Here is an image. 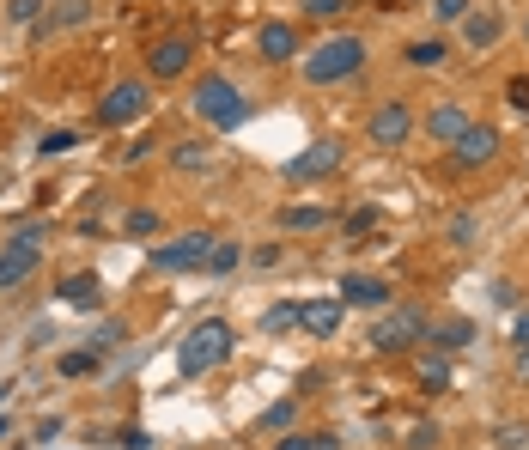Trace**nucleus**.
Here are the masks:
<instances>
[{
    "label": "nucleus",
    "mask_w": 529,
    "mask_h": 450,
    "mask_svg": "<svg viewBox=\"0 0 529 450\" xmlns=\"http://www.w3.org/2000/svg\"><path fill=\"white\" fill-rule=\"evenodd\" d=\"M232 347H238V329L232 323H225V317H201L183 335V347H177V371H183V378H207L213 365L232 359Z\"/></svg>",
    "instance_id": "f257e3e1"
},
{
    "label": "nucleus",
    "mask_w": 529,
    "mask_h": 450,
    "mask_svg": "<svg viewBox=\"0 0 529 450\" xmlns=\"http://www.w3.org/2000/svg\"><path fill=\"white\" fill-rule=\"evenodd\" d=\"M365 67V37L341 31V37H323L317 49H305V80L311 86H341Z\"/></svg>",
    "instance_id": "f03ea898"
},
{
    "label": "nucleus",
    "mask_w": 529,
    "mask_h": 450,
    "mask_svg": "<svg viewBox=\"0 0 529 450\" xmlns=\"http://www.w3.org/2000/svg\"><path fill=\"white\" fill-rule=\"evenodd\" d=\"M195 116H201L207 128H219V134H232V128H244L250 98L225 80V73H201V80H195Z\"/></svg>",
    "instance_id": "7ed1b4c3"
},
{
    "label": "nucleus",
    "mask_w": 529,
    "mask_h": 450,
    "mask_svg": "<svg viewBox=\"0 0 529 450\" xmlns=\"http://www.w3.org/2000/svg\"><path fill=\"white\" fill-rule=\"evenodd\" d=\"M426 311H414V305H384V317H377V329H371V353H384V359H396V353H414L420 341H426Z\"/></svg>",
    "instance_id": "20e7f679"
},
{
    "label": "nucleus",
    "mask_w": 529,
    "mask_h": 450,
    "mask_svg": "<svg viewBox=\"0 0 529 450\" xmlns=\"http://www.w3.org/2000/svg\"><path fill=\"white\" fill-rule=\"evenodd\" d=\"M207 250H213V232H183V238H171V244H153V250H146V268H153V274H195V268L207 262Z\"/></svg>",
    "instance_id": "39448f33"
},
{
    "label": "nucleus",
    "mask_w": 529,
    "mask_h": 450,
    "mask_svg": "<svg viewBox=\"0 0 529 450\" xmlns=\"http://www.w3.org/2000/svg\"><path fill=\"white\" fill-rule=\"evenodd\" d=\"M341 159H347V146H341V140H311L305 153H292L280 171H286V183H323V177L341 171Z\"/></svg>",
    "instance_id": "423d86ee"
},
{
    "label": "nucleus",
    "mask_w": 529,
    "mask_h": 450,
    "mask_svg": "<svg viewBox=\"0 0 529 450\" xmlns=\"http://www.w3.org/2000/svg\"><path fill=\"white\" fill-rule=\"evenodd\" d=\"M146 110H153V98H146V80H116L98 104V128H128L140 122Z\"/></svg>",
    "instance_id": "0eeeda50"
},
{
    "label": "nucleus",
    "mask_w": 529,
    "mask_h": 450,
    "mask_svg": "<svg viewBox=\"0 0 529 450\" xmlns=\"http://www.w3.org/2000/svg\"><path fill=\"white\" fill-rule=\"evenodd\" d=\"M408 134H414V110H408L402 98L377 104V110L365 116V140H371V146H408Z\"/></svg>",
    "instance_id": "6e6552de"
},
{
    "label": "nucleus",
    "mask_w": 529,
    "mask_h": 450,
    "mask_svg": "<svg viewBox=\"0 0 529 450\" xmlns=\"http://www.w3.org/2000/svg\"><path fill=\"white\" fill-rule=\"evenodd\" d=\"M450 159H457L463 171H481V165H493V159H499V128H487V122H469L457 140H450Z\"/></svg>",
    "instance_id": "1a4fd4ad"
},
{
    "label": "nucleus",
    "mask_w": 529,
    "mask_h": 450,
    "mask_svg": "<svg viewBox=\"0 0 529 450\" xmlns=\"http://www.w3.org/2000/svg\"><path fill=\"white\" fill-rule=\"evenodd\" d=\"M189 61H195V43L189 37H159L153 49H146V73H153V80H183Z\"/></svg>",
    "instance_id": "9d476101"
},
{
    "label": "nucleus",
    "mask_w": 529,
    "mask_h": 450,
    "mask_svg": "<svg viewBox=\"0 0 529 450\" xmlns=\"http://www.w3.org/2000/svg\"><path fill=\"white\" fill-rule=\"evenodd\" d=\"M37 268H43V250H31V244H0V298L19 292Z\"/></svg>",
    "instance_id": "9b49d317"
},
{
    "label": "nucleus",
    "mask_w": 529,
    "mask_h": 450,
    "mask_svg": "<svg viewBox=\"0 0 529 450\" xmlns=\"http://www.w3.org/2000/svg\"><path fill=\"white\" fill-rule=\"evenodd\" d=\"M335 298H341V305H359V311H384L390 305V280H377V274H341Z\"/></svg>",
    "instance_id": "f8f14e48"
},
{
    "label": "nucleus",
    "mask_w": 529,
    "mask_h": 450,
    "mask_svg": "<svg viewBox=\"0 0 529 450\" xmlns=\"http://www.w3.org/2000/svg\"><path fill=\"white\" fill-rule=\"evenodd\" d=\"M298 49H305V43H298V25H292V19H268V25L256 31V55H262V61H274V67H280V61H292Z\"/></svg>",
    "instance_id": "ddd939ff"
},
{
    "label": "nucleus",
    "mask_w": 529,
    "mask_h": 450,
    "mask_svg": "<svg viewBox=\"0 0 529 450\" xmlns=\"http://www.w3.org/2000/svg\"><path fill=\"white\" fill-rule=\"evenodd\" d=\"M55 298H61L67 311H98V305H104V280H98L92 268H80V274H67V280L55 286Z\"/></svg>",
    "instance_id": "4468645a"
},
{
    "label": "nucleus",
    "mask_w": 529,
    "mask_h": 450,
    "mask_svg": "<svg viewBox=\"0 0 529 450\" xmlns=\"http://www.w3.org/2000/svg\"><path fill=\"white\" fill-rule=\"evenodd\" d=\"M341 317H347L341 298H311V305H298V329L317 335V341H329V335L341 329Z\"/></svg>",
    "instance_id": "2eb2a0df"
},
{
    "label": "nucleus",
    "mask_w": 529,
    "mask_h": 450,
    "mask_svg": "<svg viewBox=\"0 0 529 450\" xmlns=\"http://www.w3.org/2000/svg\"><path fill=\"white\" fill-rule=\"evenodd\" d=\"M457 25H463V43H469V49H493V43L505 37V19H499V13H475V7H469Z\"/></svg>",
    "instance_id": "dca6fc26"
},
{
    "label": "nucleus",
    "mask_w": 529,
    "mask_h": 450,
    "mask_svg": "<svg viewBox=\"0 0 529 450\" xmlns=\"http://www.w3.org/2000/svg\"><path fill=\"white\" fill-rule=\"evenodd\" d=\"M469 128V110L463 104H432V116H426V134L438 140V146H450V140H457Z\"/></svg>",
    "instance_id": "f3484780"
},
{
    "label": "nucleus",
    "mask_w": 529,
    "mask_h": 450,
    "mask_svg": "<svg viewBox=\"0 0 529 450\" xmlns=\"http://www.w3.org/2000/svg\"><path fill=\"white\" fill-rule=\"evenodd\" d=\"M86 19H92V0H61V7H43L37 31L49 37V31H67V25H86Z\"/></svg>",
    "instance_id": "a211bd4d"
},
{
    "label": "nucleus",
    "mask_w": 529,
    "mask_h": 450,
    "mask_svg": "<svg viewBox=\"0 0 529 450\" xmlns=\"http://www.w3.org/2000/svg\"><path fill=\"white\" fill-rule=\"evenodd\" d=\"M426 341H432L438 353H457V347H469V341H475V323H469V317H444L438 329H426Z\"/></svg>",
    "instance_id": "6ab92c4d"
},
{
    "label": "nucleus",
    "mask_w": 529,
    "mask_h": 450,
    "mask_svg": "<svg viewBox=\"0 0 529 450\" xmlns=\"http://www.w3.org/2000/svg\"><path fill=\"white\" fill-rule=\"evenodd\" d=\"M280 225H286V232H323V225H335V213L329 207H286Z\"/></svg>",
    "instance_id": "aec40b11"
},
{
    "label": "nucleus",
    "mask_w": 529,
    "mask_h": 450,
    "mask_svg": "<svg viewBox=\"0 0 529 450\" xmlns=\"http://www.w3.org/2000/svg\"><path fill=\"white\" fill-rule=\"evenodd\" d=\"M450 61V43L444 37H420V43H408V67H444Z\"/></svg>",
    "instance_id": "412c9836"
},
{
    "label": "nucleus",
    "mask_w": 529,
    "mask_h": 450,
    "mask_svg": "<svg viewBox=\"0 0 529 450\" xmlns=\"http://www.w3.org/2000/svg\"><path fill=\"white\" fill-rule=\"evenodd\" d=\"M420 384H426L432 396H438V390H450V359H444L438 347H432V353L420 359Z\"/></svg>",
    "instance_id": "4be33fe9"
},
{
    "label": "nucleus",
    "mask_w": 529,
    "mask_h": 450,
    "mask_svg": "<svg viewBox=\"0 0 529 450\" xmlns=\"http://www.w3.org/2000/svg\"><path fill=\"white\" fill-rule=\"evenodd\" d=\"M55 371H61V378H92V371H98V353H92V347H73V353L55 359Z\"/></svg>",
    "instance_id": "5701e85b"
},
{
    "label": "nucleus",
    "mask_w": 529,
    "mask_h": 450,
    "mask_svg": "<svg viewBox=\"0 0 529 450\" xmlns=\"http://www.w3.org/2000/svg\"><path fill=\"white\" fill-rule=\"evenodd\" d=\"M444 238L457 244V250H469V244L481 238V219H475V213H450V225H444Z\"/></svg>",
    "instance_id": "b1692460"
},
{
    "label": "nucleus",
    "mask_w": 529,
    "mask_h": 450,
    "mask_svg": "<svg viewBox=\"0 0 529 450\" xmlns=\"http://www.w3.org/2000/svg\"><path fill=\"white\" fill-rule=\"evenodd\" d=\"M73 146H80V134H73V128H49V134L37 140V153H43V159H67Z\"/></svg>",
    "instance_id": "393cba45"
},
{
    "label": "nucleus",
    "mask_w": 529,
    "mask_h": 450,
    "mask_svg": "<svg viewBox=\"0 0 529 450\" xmlns=\"http://www.w3.org/2000/svg\"><path fill=\"white\" fill-rule=\"evenodd\" d=\"M128 341V323L122 317H104L98 329H92V353H110V347H122Z\"/></svg>",
    "instance_id": "a878e982"
},
{
    "label": "nucleus",
    "mask_w": 529,
    "mask_h": 450,
    "mask_svg": "<svg viewBox=\"0 0 529 450\" xmlns=\"http://www.w3.org/2000/svg\"><path fill=\"white\" fill-rule=\"evenodd\" d=\"M122 232H128V238H153V232H159V213H153V207H128V213H122Z\"/></svg>",
    "instance_id": "bb28decb"
},
{
    "label": "nucleus",
    "mask_w": 529,
    "mask_h": 450,
    "mask_svg": "<svg viewBox=\"0 0 529 450\" xmlns=\"http://www.w3.org/2000/svg\"><path fill=\"white\" fill-rule=\"evenodd\" d=\"M238 262H244V250H238V244H219V238H213V250H207V262H201V268H207V274H232Z\"/></svg>",
    "instance_id": "cd10ccee"
},
{
    "label": "nucleus",
    "mask_w": 529,
    "mask_h": 450,
    "mask_svg": "<svg viewBox=\"0 0 529 450\" xmlns=\"http://www.w3.org/2000/svg\"><path fill=\"white\" fill-rule=\"evenodd\" d=\"M262 329H268V335H280V329H298V305H292V298L268 305V311H262Z\"/></svg>",
    "instance_id": "c85d7f7f"
},
{
    "label": "nucleus",
    "mask_w": 529,
    "mask_h": 450,
    "mask_svg": "<svg viewBox=\"0 0 529 450\" xmlns=\"http://www.w3.org/2000/svg\"><path fill=\"white\" fill-rule=\"evenodd\" d=\"M49 238H55V225H49V219H25V225H19V232H13L7 244H31V250H43Z\"/></svg>",
    "instance_id": "c756f323"
},
{
    "label": "nucleus",
    "mask_w": 529,
    "mask_h": 450,
    "mask_svg": "<svg viewBox=\"0 0 529 450\" xmlns=\"http://www.w3.org/2000/svg\"><path fill=\"white\" fill-rule=\"evenodd\" d=\"M171 165L177 171H207V140H183L177 153H171Z\"/></svg>",
    "instance_id": "7c9ffc66"
},
{
    "label": "nucleus",
    "mask_w": 529,
    "mask_h": 450,
    "mask_svg": "<svg viewBox=\"0 0 529 450\" xmlns=\"http://www.w3.org/2000/svg\"><path fill=\"white\" fill-rule=\"evenodd\" d=\"M292 414H298V402H292V396H286V402H268V408H262V432H286V426H292Z\"/></svg>",
    "instance_id": "2f4dec72"
},
{
    "label": "nucleus",
    "mask_w": 529,
    "mask_h": 450,
    "mask_svg": "<svg viewBox=\"0 0 529 450\" xmlns=\"http://www.w3.org/2000/svg\"><path fill=\"white\" fill-rule=\"evenodd\" d=\"M43 7H49V0H7V19H13V25H37Z\"/></svg>",
    "instance_id": "473e14b6"
},
{
    "label": "nucleus",
    "mask_w": 529,
    "mask_h": 450,
    "mask_svg": "<svg viewBox=\"0 0 529 450\" xmlns=\"http://www.w3.org/2000/svg\"><path fill=\"white\" fill-rule=\"evenodd\" d=\"M377 219H384V213H377V207H353V213L341 219V232H347V238H359V232H371Z\"/></svg>",
    "instance_id": "72a5a7b5"
},
{
    "label": "nucleus",
    "mask_w": 529,
    "mask_h": 450,
    "mask_svg": "<svg viewBox=\"0 0 529 450\" xmlns=\"http://www.w3.org/2000/svg\"><path fill=\"white\" fill-rule=\"evenodd\" d=\"M116 444H122V450H153V432H146V426H122Z\"/></svg>",
    "instance_id": "f704fd0d"
},
{
    "label": "nucleus",
    "mask_w": 529,
    "mask_h": 450,
    "mask_svg": "<svg viewBox=\"0 0 529 450\" xmlns=\"http://www.w3.org/2000/svg\"><path fill=\"white\" fill-rule=\"evenodd\" d=\"M438 438H444V432L426 420V426H414V432H408V450H438Z\"/></svg>",
    "instance_id": "c9c22d12"
},
{
    "label": "nucleus",
    "mask_w": 529,
    "mask_h": 450,
    "mask_svg": "<svg viewBox=\"0 0 529 450\" xmlns=\"http://www.w3.org/2000/svg\"><path fill=\"white\" fill-rule=\"evenodd\" d=\"M298 7H305L311 19H341V7H347V0H298Z\"/></svg>",
    "instance_id": "e433bc0d"
},
{
    "label": "nucleus",
    "mask_w": 529,
    "mask_h": 450,
    "mask_svg": "<svg viewBox=\"0 0 529 450\" xmlns=\"http://www.w3.org/2000/svg\"><path fill=\"white\" fill-rule=\"evenodd\" d=\"M469 7H475V0H432V13H438V19H463Z\"/></svg>",
    "instance_id": "4c0bfd02"
},
{
    "label": "nucleus",
    "mask_w": 529,
    "mask_h": 450,
    "mask_svg": "<svg viewBox=\"0 0 529 450\" xmlns=\"http://www.w3.org/2000/svg\"><path fill=\"white\" fill-rule=\"evenodd\" d=\"M505 98H511V110H529V80H523V73L505 86Z\"/></svg>",
    "instance_id": "58836bf2"
},
{
    "label": "nucleus",
    "mask_w": 529,
    "mask_h": 450,
    "mask_svg": "<svg viewBox=\"0 0 529 450\" xmlns=\"http://www.w3.org/2000/svg\"><path fill=\"white\" fill-rule=\"evenodd\" d=\"M280 256H286V250H280V244H262V250H256V256H250V262H256V268H280Z\"/></svg>",
    "instance_id": "ea45409f"
},
{
    "label": "nucleus",
    "mask_w": 529,
    "mask_h": 450,
    "mask_svg": "<svg viewBox=\"0 0 529 450\" xmlns=\"http://www.w3.org/2000/svg\"><path fill=\"white\" fill-rule=\"evenodd\" d=\"M61 426H67V420H61V414H43V420H37V438H43V444H49V438H61Z\"/></svg>",
    "instance_id": "a19ab883"
},
{
    "label": "nucleus",
    "mask_w": 529,
    "mask_h": 450,
    "mask_svg": "<svg viewBox=\"0 0 529 450\" xmlns=\"http://www.w3.org/2000/svg\"><path fill=\"white\" fill-rule=\"evenodd\" d=\"M146 153H153V140H134V146H122V165H140Z\"/></svg>",
    "instance_id": "79ce46f5"
},
{
    "label": "nucleus",
    "mask_w": 529,
    "mask_h": 450,
    "mask_svg": "<svg viewBox=\"0 0 529 450\" xmlns=\"http://www.w3.org/2000/svg\"><path fill=\"white\" fill-rule=\"evenodd\" d=\"M311 450H341V438L335 432H311Z\"/></svg>",
    "instance_id": "37998d69"
},
{
    "label": "nucleus",
    "mask_w": 529,
    "mask_h": 450,
    "mask_svg": "<svg viewBox=\"0 0 529 450\" xmlns=\"http://www.w3.org/2000/svg\"><path fill=\"white\" fill-rule=\"evenodd\" d=\"M274 450H311V438H305V432H292V438H280Z\"/></svg>",
    "instance_id": "c03bdc74"
},
{
    "label": "nucleus",
    "mask_w": 529,
    "mask_h": 450,
    "mask_svg": "<svg viewBox=\"0 0 529 450\" xmlns=\"http://www.w3.org/2000/svg\"><path fill=\"white\" fill-rule=\"evenodd\" d=\"M511 335H517V347L529 341V311H517V323H511Z\"/></svg>",
    "instance_id": "a18cd8bd"
},
{
    "label": "nucleus",
    "mask_w": 529,
    "mask_h": 450,
    "mask_svg": "<svg viewBox=\"0 0 529 450\" xmlns=\"http://www.w3.org/2000/svg\"><path fill=\"white\" fill-rule=\"evenodd\" d=\"M517 371H523V378H529V341L517 347Z\"/></svg>",
    "instance_id": "49530a36"
},
{
    "label": "nucleus",
    "mask_w": 529,
    "mask_h": 450,
    "mask_svg": "<svg viewBox=\"0 0 529 450\" xmlns=\"http://www.w3.org/2000/svg\"><path fill=\"white\" fill-rule=\"evenodd\" d=\"M0 444H13V420L7 414H0Z\"/></svg>",
    "instance_id": "de8ad7c7"
},
{
    "label": "nucleus",
    "mask_w": 529,
    "mask_h": 450,
    "mask_svg": "<svg viewBox=\"0 0 529 450\" xmlns=\"http://www.w3.org/2000/svg\"><path fill=\"white\" fill-rule=\"evenodd\" d=\"M7 450H25V444H19V438H13V444H7Z\"/></svg>",
    "instance_id": "09e8293b"
},
{
    "label": "nucleus",
    "mask_w": 529,
    "mask_h": 450,
    "mask_svg": "<svg viewBox=\"0 0 529 450\" xmlns=\"http://www.w3.org/2000/svg\"><path fill=\"white\" fill-rule=\"evenodd\" d=\"M523 37H529V25H523Z\"/></svg>",
    "instance_id": "8fccbe9b"
}]
</instances>
